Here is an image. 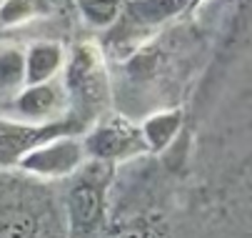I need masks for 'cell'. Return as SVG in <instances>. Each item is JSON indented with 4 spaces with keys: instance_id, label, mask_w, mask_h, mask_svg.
<instances>
[{
    "instance_id": "obj_5",
    "label": "cell",
    "mask_w": 252,
    "mask_h": 238,
    "mask_svg": "<svg viewBox=\"0 0 252 238\" xmlns=\"http://www.w3.org/2000/svg\"><path fill=\"white\" fill-rule=\"evenodd\" d=\"M25 168L38 173H67L80 163V148L75 143H50L23 160Z\"/></svg>"
},
{
    "instance_id": "obj_9",
    "label": "cell",
    "mask_w": 252,
    "mask_h": 238,
    "mask_svg": "<svg viewBox=\"0 0 252 238\" xmlns=\"http://www.w3.org/2000/svg\"><path fill=\"white\" fill-rule=\"evenodd\" d=\"M25 60L20 53H3L0 55V88H13L25 76Z\"/></svg>"
},
{
    "instance_id": "obj_11",
    "label": "cell",
    "mask_w": 252,
    "mask_h": 238,
    "mask_svg": "<svg viewBox=\"0 0 252 238\" xmlns=\"http://www.w3.org/2000/svg\"><path fill=\"white\" fill-rule=\"evenodd\" d=\"M85 15L88 18H95L100 23H107V20L115 15V5H95V3H90V5H85Z\"/></svg>"
},
{
    "instance_id": "obj_6",
    "label": "cell",
    "mask_w": 252,
    "mask_h": 238,
    "mask_svg": "<svg viewBox=\"0 0 252 238\" xmlns=\"http://www.w3.org/2000/svg\"><path fill=\"white\" fill-rule=\"evenodd\" d=\"M53 128H28V125H13L0 120V163H13L28 148H32L45 135H50Z\"/></svg>"
},
{
    "instance_id": "obj_3",
    "label": "cell",
    "mask_w": 252,
    "mask_h": 238,
    "mask_svg": "<svg viewBox=\"0 0 252 238\" xmlns=\"http://www.w3.org/2000/svg\"><path fill=\"white\" fill-rule=\"evenodd\" d=\"M40 218L20 196H0V238H38Z\"/></svg>"
},
{
    "instance_id": "obj_1",
    "label": "cell",
    "mask_w": 252,
    "mask_h": 238,
    "mask_svg": "<svg viewBox=\"0 0 252 238\" xmlns=\"http://www.w3.org/2000/svg\"><path fill=\"white\" fill-rule=\"evenodd\" d=\"M67 85L83 116L90 118L102 108L107 98V83L100 58L93 53V48H80L75 53L73 63L67 68Z\"/></svg>"
},
{
    "instance_id": "obj_4",
    "label": "cell",
    "mask_w": 252,
    "mask_h": 238,
    "mask_svg": "<svg viewBox=\"0 0 252 238\" xmlns=\"http://www.w3.org/2000/svg\"><path fill=\"white\" fill-rule=\"evenodd\" d=\"M90 148H93V153H97L102 158H120V156L140 151L142 138L135 128H130L125 123H110V125L100 128L90 138Z\"/></svg>"
},
{
    "instance_id": "obj_8",
    "label": "cell",
    "mask_w": 252,
    "mask_h": 238,
    "mask_svg": "<svg viewBox=\"0 0 252 238\" xmlns=\"http://www.w3.org/2000/svg\"><path fill=\"white\" fill-rule=\"evenodd\" d=\"M63 55H60V48L58 45H35L25 60V68H28V78L30 80H45L55 68L60 65Z\"/></svg>"
},
{
    "instance_id": "obj_7",
    "label": "cell",
    "mask_w": 252,
    "mask_h": 238,
    "mask_svg": "<svg viewBox=\"0 0 252 238\" xmlns=\"http://www.w3.org/2000/svg\"><path fill=\"white\" fill-rule=\"evenodd\" d=\"M63 98L58 93V88L53 85H38V88H30L20 95L18 106L25 116H32V118H40V116H48L50 111L60 108Z\"/></svg>"
},
{
    "instance_id": "obj_2",
    "label": "cell",
    "mask_w": 252,
    "mask_h": 238,
    "mask_svg": "<svg viewBox=\"0 0 252 238\" xmlns=\"http://www.w3.org/2000/svg\"><path fill=\"white\" fill-rule=\"evenodd\" d=\"M70 218L78 231H90L102 213V183L95 176L80 178L70 191Z\"/></svg>"
},
{
    "instance_id": "obj_10",
    "label": "cell",
    "mask_w": 252,
    "mask_h": 238,
    "mask_svg": "<svg viewBox=\"0 0 252 238\" xmlns=\"http://www.w3.org/2000/svg\"><path fill=\"white\" fill-rule=\"evenodd\" d=\"M113 238H165L158 228L148 226V223H130L127 228L115 231Z\"/></svg>"
}]
</instances>
